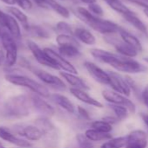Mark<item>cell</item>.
Returning <instances> with one entry per match:
<instances>
[{"label":"cell","instance_id":"cell-1","mask_svg":"<svg viewBox=\"0 0 148 148\" xmlns=\"http://www.w3.org/2000/svg\"><path fill=\"white\" fill-rule=\"evenodd\" d=\"M76 12L79 17L91 29L93 30L103 34V35H114L119 33L120 27L109 20L102 19L99 16H96L92 15L86 8L82 6H78L76 9Z\"/></svg>","mask_w":148,"mask_h":148},{"label":"cell","instance_id":"cell-2","mask_svg":"<svg viewBox=\"0 0 148 148\" xmlns=\"http://www.w3.org/2000/svg\"><path fill=\"white\" fill-rule=\"evenodd\" d=\"M5 79L7 82H10L11 84L24 87V88L31 89V91H33L39 96H42L44 98L50 97L49 90L44 86L38 83V82L32 80L31 78H29L24 75H20L9 74V75H5Z\"/></svg>","mask_w":148,"mask_h":148},{"label":"cell","instance_id":"cell-3","mask_svg":"<svg viewBox=\"0 0 148 148\" xmlns=\"http://www.w3.org/2000/svg\"><path fill=\"white\" fill-rule=\"evenodd\" d=\"M4 111L8 116L23 118L30 114L28 99L24 95H17L8 99L4 104Z\"/></svg>","mask_w":148,"mask_h":148},{"label":"cell","instance_id":"cell-4","mask_svg":"<svg viewBox=\"0 0 148 148\" xmlns=\"http://www.w3.org/2000/svg\"><path fill=\"white\" fill-rule=\"evenodd\" d=\"M1 43L5 52V65L12 67L17 61V43L16 39L6 30H2L0 35Z\"/></svg>","mask_w":148,"mask_h":148},{"label":"cell","instance_id":"cell-5","mask_svg":"<svg viewBox=\"0 0 148 148\" xmlns=\"http://www.w3.org/2000/svg\"><path fill=\"white\" fill-rule=\"evenodd\" d=\"M109 65L114 68L118 71L129 73V74H137V73L144 72L146 70V68L139 62L132 58L125 57L120 55L113 61H112Z\"/></svg>","mask_w":148,"mask_h":148},{"label":"cell","instance_id":"cell-6","mask_svg":"<svg viewBox=\"0 0 148 148\" xmlns=\"http://www.w3.org/2000/svg\"><path fill=\"white\" fill-rule=\"evenodd\" d=\"M0 27L9 32L16 40L21 38L22 32L19 23L9 13L0 10Z\"/></svg>","mask_w":148,"mask_h":148},{"label":"cell","instance_id":"cell-7","mask_svg":"<svg viewBox=\"0 0 148 148\" xmlns=\"http://www.w3.org/2000/svg\"><path fill=\"white\" fill-rule=\"evenodd\" d=\"M26 43H27L28 49H30L32 56H34V58L39 64L48 67V68H51L53 69H59L58 67L54 63V62L47 56L44 49H41L34 41L27 40Z\"/></svg>","mask_w":148,"mask_h":148},{"label":"cell","instance_id":"cell-8","mask_svg":"<svg viewBox=\"0 0 148 148\" xmlns=\"http://www.w3.org/2000/svg\"><path fill=\"white\" fill-rule=\"evenodd\" d=\"M102 95L104 97V99L108 101L111 104L113 105H120V106H123L125 108H127L128 112L130 113H134L135 112V105L134 103L130 101L129 99H127L126 96L113 91V90H104L102 92Z\"/></svg>","mask_w":148,"mask_h":148},{"label":"cell","instance_id":"cell-9","mask_svg":"<svg viewBox=\"0 0 148 148\" xmlns=\"http://www.w3.org/2000/svg\"><path fill=\"white\" fill-rule=\"evenodd\" d=\"M44 50L47 54V56L54 62V63L58 67V69H61L67 73H71L74 75L78 74L76 68L68 60H66V58L63 57L58 52H57L56 50L51 48H44Z\"/></svg>","mask_w":148,"mask_h":148},{"label":"cell","instance_id":"cell-10","mask_svg":"<svg viewBox=\"0 0 148 148\" xmlns=\"http://www.w3.org/2000/svg\"><path fill=\"white\" fill-rule=\"evenodd\" d=\"M105 40L108 43L113 45L114 48L116 49V50L118 51V53L120 54V56H122L133 58V57H135L138 55V51L136 49H134L133 47H131L130 45L126 43L124 41L119 40V39L112 36V35L106 36Z\"/></svg>","mask_w":148,"mask_h":148},{"label":"cell","instance_id":"cell-11","mask_svg":"<svg viewBox=\"0 0 148 148\" xmlns=\"http://www.w3.org/2000/svg\"><path fill=\"white\" fill-rule=\"evenodd\" d=\"M108 75L110 76V86L113 88V91L124 95L129 96L131 94V88L126 79H124L118 73L109 71Z\"/></svg>","mask_w":148,"mask_h":148},{"label":"cell","instance_id":"cell-12","mask_svg":"<svg viewBox=\"0 0 148 148\" xmlns=\"http://www.w3.org/2000/svg\"><path fill=\"white\" fill-rule=\"evenodd\" d=\"M85 68L88 71L89 75L98 82L105 85L110 84V76L107 72L103 70L98 65L92 62H85L84 63Z\"/></svg>","mask_w":148,"mask_h":148},{"label":"cell","instance_id":"cell-13","mask_svg":"<svg viewBox=\"0 0 148 148\" xmlns=\"http://www.w3.org/2000/svg\"><path fill=\"white\" fill-rule=\"evenodd\" d=\"M147 135L142 130H134L127 135L126 148H147Z\"/></svg>","mask_w":148,"mask_h":148},{"label":"cell","instance_id":"cell-14","mask_svg":"<svg viewBox=\"0 0 148 148\" xmlns=\"http://www.w3.org/2000/svg\"><path fill=\"white\" fill-rule=\"evenodd\" d=\"M34 74L45 84L51 85L55 88H60V89H65V84L64 82L58 76L53 75L46 71L41 70V69H36L34 71Z\"/></svg>","mask_w":148,"mask_h":148},{"label":"cell","instance_id":"cell-15","mask_svg":"<svg viewBox=\"0 0 148 148\" xmlns=\"http://www.w3.org/2000/svg\"><path fill=\"white\" fill-rule=\"evenodd\" d=\"M73 36L77 38V40L81 43L85 45H94L96 43L95 36L87 29L83 27H78L73 29Z\"/></svg>","mask_w":148,"mask_h":148},{"label":"cell","instance_id":"cell-16","mask_svg":"<svg viewBox=\"0 0 148 148\" xmlns=\"http://www.w3.org/2000/svg\"><path fill=\"white\" fill-rule=\"evenodd\" d=\"M0 138L7 142H10L17 147L22 148L31 147V144L29 141L21 140L17 137H16L14 134H12L7 128L3 127H0Z\"/></svg>","mask_w":148,"mask_h":148},{"label":"cell","instance_id":"cell-17","mask_svg":"<svg viewBox=\"0 0 148 148\" xmlns=\"http://www.w3.org/2000/svg\"><path fill=\"white\" fill-rule=\"evenodd\" d=\"M28 36L38 39H49L51 36V31L42 25H29L27 29H24Z\"/></svg>","mask_w":148,"mask_h":148},{"label":"cell","instance_id":"cell-18","mask_svg":"<svg viewBox=\"0 0 148 148\" xmlns=\"http://www.w3.org/2000/svg\"><path fill=\"white\" fill-rule=\"evenodd\" d=\"M70 91L74 97H76L78 100L81 101L82 102L91 105V106H93V107H96V108H103V104L101 102H99V101L91 97L85 91L78 89V88H72Z\"/></svg>","mask_w":148,"mask_h":148},{"label":"cell","instance_id":"cell-19","mask_svg":"<svg viewBox=\"0 0 148 148\" xmlns=\"http://www.w3.org/2000/svg\"><path fill=\"white\" fill-rule=\"evenodd\" d=\"M31 102L33 107L42 114L46 116H51L55 113V109L48 104L45 101L41 99L38 95H33L31 98Z\"/></svg>","mask_w":148,"mask_h":148},{"label":"cell","instance_id":"cell-20","mask_svg":"<svg viewBox=\"0 0 148 148\" xmlns=\"http://www.w3.org/2000/svg\"><path fill=\"white\" fill-rule=\"evenodd\" d=\"M7 13H9L10 16H12L18 23L20 25H22L23 29H25L29 27V18L27 15L18 7L16 6H7L6 8Z\"/></svg>","mask_w":148,"mask_h":148},{"label":"cell","instance_id":"cell-21","mask_svg":"<svg viewBox=\"0 0 148 148\" xmlns=\"http://www.w3.org/2000/svg\"><path fill=\"white\" fill-rule=\"evenodd\" d=\"M60 75L74 88L81 89V90H88L90 88L86 85V83L79 76H77L74 74L67 73V72H60Z\"/></svg>","mask_w":148,"mask_h":148},{"label":"cell","instance_id":"cell-22","mask_svg":"<svg viewBox=\"0 0 148 148\" xmlns=\"http://www.w3.org/2000/svg\"><path fill=\"white\" fill-rule=\"evenodd\" d=\"M90 53L92 56V57H94L96 60L106 63V64H110L112 61H113L119 55H116L114 53L101 49H90Z\"/></svg>","mask_w":148,"mask_h":148},{"label":"cell","instance_id":"cell-23","mask_svg":"<svg viewBox=\"0 0 148 148\" xmlns=\"http://www.w3.org/2000/svg\"><path fill=\"white\" fill-rule=\"evenodd\" d=\"M19 135L25 137L27 140L31 141H38L43 137L41 130L36 126H27L19 132Z\"/></svg>","mask_w":148,"mask_h":148},{"label":"cell","instance_id":"cell-24","mask_svg":"<svg viewBox=\"0 0 148 148\" xmlns=\"http://www.w3.org/2000/svg\"><path fill=\"white\" fill-rule=\"evenodd\" d=\"M119 33L120 35V37H121L122 41H124L126 43H127L128 45L133 47L138 52H140L142 50V45H141L140 40L136 36H134L131 33L127 32L126 30L123 29L122 28H120Z\"/></svg>","mask_w":148,"mask_h":148},{"label":"cell","instance_id":"cell-25","mask_svg":"<svg viewBox=\"0 0 148 148\" xmlns=\"http://www.w3.org/2000/svg\"><path fill=\"white\" fill-rule=\"evenodd\" d=\"M56 42L60 46H73L76 48L80 49L81 44L77 40V38L73 35H65V34H58L56 36Z\"/></svg>","mask_w":148,"mask_h":148},{"label":"cell","instance_id":"cell-26","mask_svg":"<svg viewBox=\"0 0 148 148\" xmlns=\"http://www.w3.org/2000/svg\"><path fill=\"white\" fill-rule=\"evenodd\" d=\"M124 18L130 23L132 24L134 28H136L139 31H140L141 33H143L144 35L148 36V31L147 28L146 26V24L135 15V13L133 11L132 13H129V14H126V15H124L123 16Z\"/></svg>","mask_w":148,"mask_h":148},{"label":"cell","instance_id":"cell-27","mask_svg":"<svg viewBox=\"0 0 148 148\" xmlns=\"http://www.w3.org/2000/svg\"><path fill=\"white\" fill-rule=\"evenodd\" d=\"M52 99L59 107H61L63 109H65L68 113L73 114L75 112V107L73 103L66 96L59 95V94H54L52 95Z\"/></svg>","mask_w":148,"mask_h":148},{"label":"cell","instance_id":"cell-28","mask_svg":"<svg viewBox=\"0 0 148 148\" xmlns=\"http://www.w3.org/2000/svg\"><path fill=\"white\" fill-rule=\"evenodd\" d=\"M85 136L90 141H103V140H109L113 139L112 134L101 133V132H99V131L94 130L92 128L86 130Z\"/></svg>","mask_w":148,"mask_h":148},{"label":"cell","instance_id":"cell-29","mask_svg":"<svg viewBox=\"0 0 148 148\" xmlns=\"http://www.w3.org/2000/svg\"><path fill=\"white\" fill-rule=\"evenodd\" d=\"M36 124L38 126V127L41 130L43 135L45 136H49L50 134H52L55 131V127L53 126V124L46 118H41V119H38L36 121Z\"/></svg>","mask_w":148,"mask_h":148},{"label":"cell","instance_id":"cell-30","mask_svg":"<svg viewBox=\"0 0 148 148\" xmlns=\"http://www.w3.org/2000/svg\"><path fill=\"white\" fill-rule=\"evenodd\" d=\"M79 49L73 46H60L58 49V52L65 58H74L81 55Z\"/></svg>","mask_w":148,"mask_h":148},{"label":"cell","instance_id":"cell-31","mask_svg":"<svg viewBox=\"0 0 148 148\" xmlns=\"http://www.w3.org/2000/svg\"><path fill=\"white\" fill-rule=\"evenodd\" d=\"M107 3H108V5H109L113 10L117 11L118 13L121 14L122 16L133 12V11H132L127 6H126L120 0H112V1H110V2H108Z\"/></svg>","mask_w":148,"mask_h":148},{"label":"cell","instance_id":"cell-32","mask_svg":"<svg viewBox=\"0 0 148 148\" xmlns=\"http://www.w3.org/2000/svg\"><path fill=\"white\" fill-rule=\"evenodd\" d=\"M91 126L92 129L105 134H110V132L113 130V126L105 121H95Z\"/></svg>","mask_w":148,"mask_h":148},{"label":"cell","instance_id":"cell-33","mask_svg":"<svg viewBox=\"0 0 148 148\" xmlns=\"http://www.w3.org/2000/svg\"><path fill=\"white\" fill-rule=\"evenodd\" d=\"M55 29L58 34L73 35V29L72 25L65 21H59L58 23H57Z\"/></svg>","mask_w":148,"mask_h":148},{"label":"cell","instance_id":"cell-34","mask_svg":"<svg viewBox=\"0 0 148 148\" xmlns=\"http://www.w3.org/2000/svg\"><path fill=\"white\" fill-rule=\"evenodd\" d=\"M109 107L114 112V114H115L118 120L123 121L127 117L128 110H127L126 108H125L123 106H120V105H113V104H110Z\"/></svg>","mask_w":148,"mask_h":148},{"label":"cell","instance_id":"cell-35","mask_svg":"<svg viewBox=\"0 0 148 148\" xmlns=\"http://www.w3.org/2000/svg\"><path fill=\"white\" fill-rule=\"evenodd\" d=\"M109 142L112 145L113 148H123L126 146L127 136L118 137V138H115V139H111V140H109Z\"/></svg>","mask_w":148,"mask_h":148},{"label":"cell","instance_id":"cell-36","mask_svg":"<svg viewBox=\"0 0 148 148\" xmlns=\"http://www.w3.org/2000/svg\"><path fill=\"white\" fill-rule=\"evenodd\" d=\"M92 15L96 16H102L104 15V10L102 9V7L97 3H93L88 5V9H87Z\"/></svg>","mask_w":148,"mask_h":148},{"label":"cell","instance_id":"cell-37","mask_svg":"<svg viewBox=\"0 0 148 148\" xmlns=\"http://www.w3.org/2000/svg\"><path fill=\"white\" fill-rule=\"evenodd\" d=\"M77 140L79 145V148H93L90 140L84 134H80L77 135Z\"/></svg>","mask_w":148,"mask_h":148},{"label":"cell","instance_id":"cell-38","mask_svg":"<svg viewBox=\"0 0 148 148\" xmlns=\"http://www.w3.org/2000/svg\"><path fill=\"white\" fill-rule=\"evenodd\" d=\"M16 4L22 10H30L33 7V3L31 0H16Z\"/></svg>","mask_w":148,"mask_h":148},{"label":"cell","instance_id":"cell-39","mask_svg":"<svg viewBox=\"0 0 148 148\" xmlns=\"http://www.w3.org/2000/svg\"><path fill=\"white\" fill-rule=\"evenodd\" d=\"M78 113H79V114L84 119V120H87V121H89L91 118H90V115H89V113L84 108H82V107H78Z\"/></svg>","mask_w":148,"mask_h":148},{"label":"cell","instance_id":"cell-40","mask_svg":"<svg viewBox=\"0 0 148 148\" xmlns=\"http://www.w3.org/2000/svg\"><path fill=\"white\" fill-rule=\"evenodd\" d=\"M5 52L3 49H0V67L5 64Z\"/></svg>","mask_w":148,"mask_h":148},{"label":"cell","instance_id":"cell-41","mask_svg":"<svg viewBox=\"0 0 148 148\" xmlns=\"http://www.w3.org/2000/svg\"><path fill=\"white\" fill-rule=\"evenodd\" d=\"M142 96H143V100H144L145 104L147 105V107L148 108V88H146V90L143 92Z\"/></svg>","mask_w":148,"mask_h":148},{"label":"cell","instance_id":"cell-42","mask_svg":"<svg viewBox=\"0 0 148 148\" xmlns=\"http://www.w3.org/2000/svg\"><path fill=\"white\" fill-rule=\"evenodd\" d=\"M7 6H14L16 4V0H0Z\"/></svg>","mask_w":148,"mask_h":148},{"label":"cell","instance_id":"cell-43","mask_svg":"<svg viewBox=\"0 0 148 148\" xmlns=\"http://www.w3.org/2000/svg\"><path fill=\"white\" fill-rule=\"evenodd\" d=\"M140 117L142 118L143 121L145 122V124L148 127V114H140Z\"/></svg>","mask_w":148,"mask_h":148},{"label":"cell","instance_id":"cell-44","mask_svg":"<svg viewBox=\"0 0 148 148\" xmlns=\"http://www.w3.org/2000/svg\"><path fill=\"white\" fill-rule=\"evenodd\" d=\"M79 2L83 3H85V4L89 5V4H91V3H96V0H79Z\"/></svg>","mask_w":148,"mask_h":148},{"label":"cell","instance_id":"cell-45","mask_svg":"<svg viewBox=\"0 0 148 148\" xmlns=\"http://www.w3.org/2000/svg\"><path fill=\"white\" fill-rule=\"evenodd\" d=\"M100 148H113V147H112V145L110 144V142L107 141V142H105V143L101 146V147Z\"/></svg>","mask_w":148,"mask_h":148},{"label":"cell","instance_id":"cell-46","mask_svg":"<svg viewBox=\"0 0 148 148\" xmlns=\"http://www.w3.org/2000/svg\"><path fill=\"white\" fill-rule=\"evenodd\" d=\"M144 12H145V14H146V16L148 17V10L147 9H144Z\"/></svg>","mask_w":148,"mask_h":148},{"label":"cell","instance_id":"cell-47","mask_svg":"<svg viewBox=\"0 0 148 148\" xmlns=\"http://www.w3.org/2000/svg\"><path fill=\"white\" fill-rule=\"evenodd\" d=\"M144 61H145L146 62H147L148 63V57H144Z\"/></svg>","mask_w":148,"mask_h":148},{"label":"cell","instance_id":"cell-48","mask_svg":"<svg viewBox=\"0 0 148 148\" xmlns=\"http://www.w3.org/2000/svg\"><path fill=\"white\" fill-rule=\"evenodd\" d=\"M0 148H5V147H3V145L0 143Z\"/></svg>","mask_w":148,"mask_h":148},{"label":"cell","instance_id":"cell-49","mask_svg":"<svg viewBox=\"0 0 148 148\" xmlns=\"http://www.w3.org/2000/svg\"><path fill=\"white\" fill-rule=\"evenodd\" d=\"M103 1H105V2H106V3H108V2H110V1H112V0H103Z\"/></svg>","mask_w":148,"mask_h":148},{"label":"cell","instance_id":"cell-50","mask_svg":"<svg viewBox=\"0 0 148 148\" xmlns=\"http://www.w3.org/2000/svg\"><path fill=\"white\" fill-rule=\"evenodd\" d=\"M142 1H144V2H146V3H148V0H142Z\"/></svg>","mask_w":148,"mask_h":148},{"label":"cell","instance_id":"cell-51","mask_svg":"<svg viewBox=\"0 0 148 148\" xmlns=\"http://www.w3.org/2000/svg\"><path fill=\"white\" fill-rule=\"evenodd\" d=\"M1 32H2V29H1V27H0V35H1Z\"/></svg>","mask_w":148,"mask_h":148},{"label":"cell","instance_id":"cell-52","mask_svg":"<svg viewBox=\"0 0 148 148\" xmlns=\"http://www.w3.org/2000/svg\"><path fill=\"white\" fill-rule=\"evenodd\" d=\"M61 1H63V0H61Z\"/></svg>","mask_w":148,"mask_h":148}]
</instances>
